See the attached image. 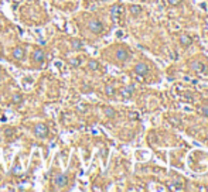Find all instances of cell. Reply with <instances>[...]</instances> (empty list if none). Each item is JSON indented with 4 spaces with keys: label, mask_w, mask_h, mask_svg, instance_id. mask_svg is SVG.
Here are the masks:
<instances>
[{
    "label": "cell",
    "mask_w": 208,
    "mask_h": 192,
    "mask_svg": "<svg viewBox=\"0 0 208 192\" xmlns=\"http://www.w3.org/2000/svg\"><path fill=\"white\" fill-rule=\"evenodd\" d=\"M68 175L67 174H57L52 179V185L55 188H64L68 185Z\"/></svg>",
    "instance_id": "cell-1"
},
{
    "label": "cell",
    "mask_w": 208,
    "mask_h": 192,
    "mask_svg": "<svg viewBox=\"0 0 208 192\" xmlns=\"http://www.w3.org/2000/svg\"><path fill=\"white\" fill-rule=\"evenodd\" d=\"M88 28L89 31L93 34H96V35H99V34L103 33V30H105V27H103V24L99 21V20H91L88 23Z\"/></svg>",
    "instance_id": "cell-2"
},
{
    "label": "cell",
    "mask_w": 208,
    "mask_h": 192,
    "mask_svg": "<svg viewBox=\"0 0 208 192\" xmlns=\"http://www.w3.org/2000/svg\"><path fill=\"white\" fill-rule=\"evenodd\" d=\"M34 134L37 137H44L48 136V126H47L46 123H37L36 126H34Z\"/></svg>",
    "instance_id": "cell-3"
},
{
    "label": "cell",
    "mask_w": 208,
    "mask_h": 192,
    "mask_svg": "<svg viewBox=\"0 0 208 192\" xmlns=\"http://www.w3.org/2000/svg\"><path fill=\"white\" fill-rule=\"evenodd\" d=\"M44 59H46V52H44V50H41V48H36L34 52H33V61L38 62V64H43Z\"/></svg>",
    "instance_id": "cell-4"
},
{
    "label": "cell",
    "mask_w": 208,
    "mask_h": 192,
    "mask_svg": "<svg viewBox=\"0 0 208 192\" xmlns=\"http://www.w3.org/2000/svg\"><path fill=\"white\" fill-rule=\"evenodd\" d=\"M134 72L137 74V75H146L149 72V66L144 64V62H139L137 65L134 66Z\"/></svg>",
    "instance_id": "cell-5"
},
{
    "label": "cell",
    "mask_w": 208,
    "mask_h": 192,
    "mask_svg": "<svg viewBox=\"0 0 208 192\" xmlns=\"http://www.w3.org/2000/svg\"><path fill=\"white\" fill-rule=\"evenodd\" d=\"M11 55H13V58H16V59H23L24 58V48H21V47L13 48Z\"/></svg>",
    "instance_id": "cell-6"
},
{
    "label": "cell",
    "mask_w": 208,
    "mask_h": 192,
    "mask_svg": "<svg viewBox=\"0 0 208 192\" xmlns=\"http://www.w3.org/2000/svg\"><path fill=\"white\" fill-rule=\"evenodd\" d=\"M178 41H180V44L183 47H188V45H191V42H193V38L190 37V35H187V34H183V35H180Z\"/></svg>",
    "instance_id": "cell-7"
},
{
    "label": "cell",
    "mask_w": 208,
    "mask_h": 192,
    "mask_svg": "<svg viewBox=\"0 0 208 192\" xmlns=\"http://www.w3.org/2000/svg\"><path fill=\"white\" fill-rule=\"evenodd\" d=\"M116 58H118V61H126L128 58H129V54H128V51L126 50H123V48H120V50H118V52H116Z\"/></svg>",
    "instance_id": "cell-8"
},
{
    "label": "cell",
    "mask_w": 208,
    "mask_h": 192,
    "mask_svg": "<svg viewBox=\"0 0 208 192\" xmlns=\"http://www.w3.org/2000/svg\"><path fill=\"white\" fill-rule=\"evenodd\" d=\"M191 69H194L195 72H204V69H205V66H204L203 62H200V61H193L191 62Z\"/></svg>",
    "instance_id": "cell-9"
},
{
    "label": "cell",
    "mask_w": 208,
    "mask_h": 192,
    "mask_svg": "<svg viewBox=\"0 0 208 192\" xmlns=\"http://www.w3.org/2000/svg\"><path fill=\"white\" fill-rule=\"evenodd\" d=\"M103 113H105V116H106L108 119H113V117H116L115 109L111 108V106H106V108L103 109Z\"/></svg>",
    "instance_id": "cell-10"
},
{
    "label": "cell",
    "mask_w": 208,
    "mask_h": 192,
    "mask_svg": "<svg viewBox=\"0 0 208 192\" xmlns=\"http://www.w3.org/2000/svg\"><path fill=\"white\" fill-rule=\"evenodd\" d=\"M123 11V7L122 6H119V5H116V6H113L111 9V13H112V16L113 17H118V16H120V13Z\"/></svg>",
    "instance_id": "cell-11"
},
{
    "label": "cell",
    "mask_w": 208,
    "mask_h": 192,
    "mask_svg": "<svg viewBox=\"0 0 208 192\" xmlns=\"http://www.w3.org/2000/svg\"><path fill=\"white\" fill-rule=\"evenodd\" d=\"M142 13V7L139 5H132L130 6V14L132 16H139V14Z\"/></svg>",
    "instance_id": "cell-12"
},
{
    "label": "cell",
    "mask_w": 208,
    "mask_h": 192,
    "mask_svg": "<svg viewBox=\"0 0 208 192\" xmlns=\"http://www.w3.org/2000/svg\"><path fill=\"white\" fill-rule=\"evenodd\" d=\"M88 68L91 71H98L99 69V64H98V61H95V59H91V61H88Z\"/></svg>",
    "instance_id": "cell-13"
},
{
    "label": "cell",
    "mask_w": 208,
    "mask_h": 192,
    "mask_svg": "<svg viewBox=\"0 0 208 192\" xmlns=\"http://www.w3.org/2000/svg\"><path fill=\"white\" fill-rule=\"evenodd\" d=\"M5 133H6V136H7V137H11V136L16 134V129H14V127H6Z\"/></svg>",
    "instance_id": "cell-14"
},
{
    "label": "cell",
    "mask_w": 208,
    "mask_h": 192,
    "mask_svg": "<svg viewBox=\"0 0 208 192\" xmlns=\"http://www.w3.org/2000/svg\"><path fill=\"white\" fill-rule=\"evenodd\" d=\"M105 92H106L108 96H113V95H115V89H113V86H112V85H106Z\"/></svg>",
    "instance_id": "cell-15"
},
{
    "label": "cell",
    "mask_w": 208,
    "mask_h": 192,
    "mask_svg": "<svg viewBox=\"0 0 208 192\" xmlns=\"http://www.w3.org/2000/svg\"><path fill=\"white\" fill-rule=\"evenodd\" d=\"M132 92H133V88H132V86H129V88H126V89L122 90V95H123L125 98H129L130 95H132Z\"/></svg>",
    "instance_id": "cell-16"
},
{
    "label": "cell",
    "mask_w": 208,
    "mask_h": 192,
    "mask_svg": "<svg viewBox=\"0 0 208 192\" xmlns=\"http://www.w3.org/2000/svg\"><path fill=\"white\" fill-rule=\"evenodd\" d=\"M21 100H23V96H21L20 93L13 95V99H11V102H13V103H16V105H17V103H20Z\"/></svg>",
    "instance_id": "cell-17"
},
{
    "label": "cell",
    "mask_w": 208,
    "mask_h": 192,
    "mask_svg": "<svg viewBox=\"0 0 208 192\" xmlns=\"http://www.w3.org/2000/svg\"><path fill=\"white\" fill-rule=\"evenodd\" d=\"M72 48L74 50H81L82 48V42L78 41V40H72Z\"/></svg>",
    "instance_id": "cell-18"
},
{
    "label": "cell",
    "mask_w": 208,
    "mask_h": 192,
    "mask_svg": "<svg viewBox=\"0 0 208 192\" xmlns=\"http://www.w3.org/2000/svg\"><path fill=\"white\" fill-rule=\"evenodd\" d=\"M69 64L72 66H78L79 64H81V61H79L78 58H72V59H69Z\"/></svg>",
    "instance_id": "cell-19"
},
{
    "label": "cell",
    "mask_w": 208,
    "mask_h": 192,
    "mask_svg": "<svg viewBox=\"0 0 208 192\" xmlns=\"http://www.w3.org/2000/svg\"><path fill=\"white\" fill-rule=\"evenodd\" d=\"M181 3V0H169V5L171 6H178Z\"/></svg>",
    "instance_id": "cell-20"
},
{
    "label": "cell",
    "mask_w": 208,
    "mask_h": 192,
    "mask_svg": "<svg viewBox=\"0 0 208 192\" xmlns=\"http://www.w3.org/2000/svg\"><path fill=\"white\" fill-rule=\"evenodd\" d=\"M203 113L208 116V108H207V106H204V108H203Z\"/></svg>",
    "instance_id": "cell-21"
},
{
    "label": "cell",
    "mask_w": 208,
    "mask_h": 192,
    "mask_svg": "<svg viewBox=\"0 0 208 192\" xmlns=\"http://www.w3.org/2000/svg\"><path fill=\"white\" fill-rule=\"evenodd\" d=\"M84 106H85V105H79V106H78V110H79V112H84V110H85V108H84Z\"/></svg>",
    "instance_id": "cell-22"
}]
</instances>
